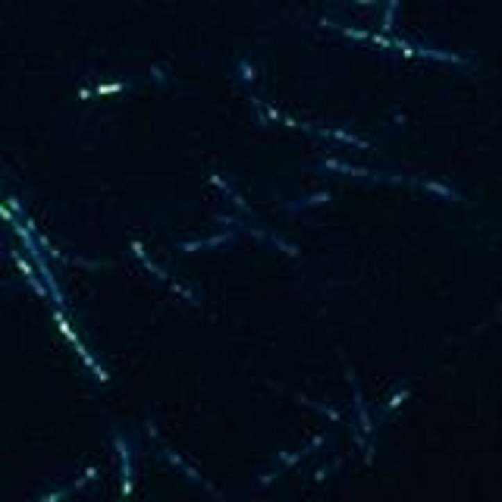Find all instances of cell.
Listing matches in <instances>:
<instances>
[{"label":"cell","instance_id":"cell-1","mask_svg":"<svg viewBox=\"0 0 502 502\" xmlns=\"http://www.w3.org/2000/svg\"><path fill=\"white\" fill-rule=\"evenodd\" d=\"M53 320H57V326H60V333H63L66 340H69V342H72V346H76V352H78V358H82V361H85V365H88V371H92V374H94V377H98V380H101V383H107V380H110V377H107V371H104V367H101V365H98V361H94V355H92V352H88V349H85V342L78 340V333H76V330H72V326H69V320H66V317H63V308H53Z\"/></svg>","mask_w":502,"mask_h":502},{"label":"cell","instance_id":"cell-2","mask_svg":"<svg viewBox=\"0 0 502 502\" xmlns=\"http://www.w3.org/2000/svg\"><path fill=\"white\" fill-rule=\"evenodd\" d=\"M132 251H135V258H138V261H142V264H144V267H148V270H151V274H154V276H157V280H160V283H167V286H170V289H173V292H176V295H183V299H189V301H192V305H198V295H195V292H189V289H185V286H179V283H176V280H173V276H170V274H167V270H163V267H157V264H154V261H151V258H148V255H144V248H142V242H132Z\"/></svg>","mask_w":502,"mask_h":502},{"label":"cell","instance_id":"cell-3","mask_svg":"<svg viewBox=\"0 0 502 502\" xmlns=\"http://www.w3.org/2000/svg\"><path fill=\"white\" fill-rule=\"evenodd\" d=\"M113 446H117V455H119V477H123V493H132L135 490V480H132V449L129 443L123 440V433L113 430Z\"/></svg>","mask_w":502,"mask_h":502},{"label":"cell","instance_id":"cell-4","mask_svg":"<svg viewBox=\"0 0 502 502\" xmlns=\"http://www.w3.org/2000/svg\"><path fill=\"white\" fill-rule=\"evenodd\" d=\"M154 440H157V443H160V437H154ZM160 452H163V458H167V462H170L173 468H179V471H183V474L189 477L192 483H201V487H208V483L201 480V474H198V471L192 468V465L185 462V458H179L176 452H173V449H170V446H167V443H160ZM208 490H210V493H214V487H208Z\"/></svg>","mask_w":502,"mask_h":502},{"label":"cell","instance_id":"cell-5","mask_svg":"<svg viewBox=\"0 0 502 502\" xmlns=\"http://www.w3.org/2000/svg\"><path fill=\"white\" fill-rule=\"evenodd\" d=\"M13 261H16V267L22 270V276H26V283H28V286H32L38 295H44V299H51V292H47L44 280H41V276H38V270H35V264H32V261H26V258H22L19 251H16V248H13Z\"/></svg>","mask_w":502,"mask_h":502},{"label":"cell","instance_id":"cell-6","mask_svg":"<svg viewBox=\"0 0 502 502\" xmlns=\"http://www.w3.org/2000/svg\"><path fill=\"white\" fill-rule=\"evenodd\" d=\"M349 383L355 386V411H358V421H361V430L365 433H374V421H371V415H367V405H365V396H361V386H358V380H355V374L349 371Z\"/></svg>","mask_w":502,"mask_h":502},{"label":"cell","instance_id":"cell-7","mask_svg":"<svg viewBox=\"0 0 502 502\" xmlns=\"http://www.w3.org/2000/svg\"><path fill=\"white\" fill-rule=\"evenodd\" d=\"M229 239H233V233H220V235H214V239H195V242H185V245H183V251H201V248L226 245Z\"/></svg>","mask_w":502,"mask_h":502},{"label":"cell","instance_id":"cell-8","mask_svg":"<svg viewBox=\"0 0 502 502\" xmlns=\"http://www.w3.org/2000/svg\"><path fill=\"white\" fill-rule=\"evenodd\" d=\"M126 88H129V82H113V85H94V88H82V92H78V98L88 101L92 94H113V92H126Z\"/></svg>","mask_w":502,"mask_h":502},{"label":"cell","instance_id":"cell-9","mask_svg":"<svg viewBox=\"0 0 502 502\" xmlns=\"http://www.w3.org/2000/svg\"><path fill=\"white\" fill-rule=\"evenodd\" d=\"M411 183L421 185V189H427V192H437V195H443V198H452V201H462V195H458V192L446 189V185H440V183H417V179H411Z\"/></svg>","mask_w":502,"mask_h":502},{"label":"cell","instance_id":"cell-10","mask_svg":"<svg viewBox=\"0 0 502 502\" xmlns=\"http://www.w3.org/2000/svg\"><path fill=\"white\" fill-rule=\"evenodd\" d=\"M330 201V192H317L314 198H308V201H299V204H289V210H301V208H317V204Z\"/></svg>","mask_w":502,"mask_h":502},{"label":"cell","instance_id":"cell-11","mask_svg":"<svg viewBox=\"0 0 502 502\" xmlns=\"http://www.w3.org/2000/svg\"><path fill=\"white\" fill-rule=\"evenodd\" d=\"M301 402H305V405H311V408H317V411H324V415H326V417H333V421H340V411H336V408H330V405H320V402H314V399H305V396H301Z\"/></svg>","mask_w":502,"mask_h":502},{"label":"cell","instance_id":"cell-12","mask_svg":"<svg viewBox=\"0 0 502 502\" xmlns=\"http://www.w3.org/2000/svg\"><path fill=\"white\" fill-rule=\"evenodd\" d=\"M396 7H399V0H390V7H386V16H383V28H386V32H392V19H396Z\"/></svg>","mask_w":502,"mask_h":502},{"label":"cell","instance_id":"cell-13","mask_svg":"<svg viewBox=\"0 0 502 502\" xmlns=\"http://www.w3.org/2000/svg\"><path fill=\"white\" fill-rule=\"evenodd\" d=\"M3 204H7V208H10V210H13V214H16V217H26V210H22V201H19V198H16V195H10V198H3Z\"/></svg>","mask_w":502,"mask_h":502},{"label":"cell","instance_id":"cell-14","mask_svg":"<svg viewBox=\"0 0 502 502\" xmlns=\"http://www.w3.org/2000/svg\"><path fill=\"white\" fill-rule=\"evenodd\" d=\"M405 399H408V390H402V392H396V396H392V399H390V402H386V408H383V415H386V411H392V408H399V405H402V402H405Z\"/></svg>","mask_w":502,"mask_h":502},{"label":"cell","instance_id":"cell-15","mask_svg":"<svg viewBox=\"0 0 502 502\" xmlns=\"http://www.w3.org/2000/svg\"><path fill=\"white\" fill-rule=\"evenodd\" d=\"M239 69H242V78H245V82H255V66H248V60H239Z\"/></svg>","mask_w":502,"mask_h":502},{"label":"cell","instance_id":"cell-16","mask_svg":"<svg viewBox=\"0 0 502 502\" xmlns=\"http://www.w3.org/2000/svg\"><path fill=\"white\" fill-rule=\"evenodd\" d=\"M355 3H365L367 7V3H380V0H355Z\"/></svg>","mask_w":502,"mask_h":502}]
</instances>
